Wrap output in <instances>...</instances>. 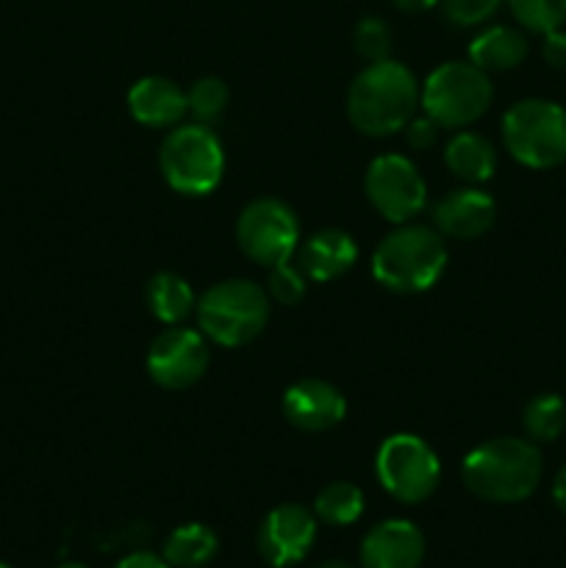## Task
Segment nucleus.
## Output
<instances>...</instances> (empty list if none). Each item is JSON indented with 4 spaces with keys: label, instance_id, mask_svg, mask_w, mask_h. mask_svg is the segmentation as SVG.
Instances as JSON below:
<instances>
[{
    "label": "nucleus",
    "instance_id": "nucleus-1",
    "mask_svg": "<svg viewBox=\"0 0 566 568\" xmlns=\"http://www.w3.org/2000/svg\"><path fill=\"white\" fill-rule=\"evenodd\" d=\"M420 89L422 83L403 61H372L347 89L350 125L372 139H386L405 131L420 109Z\"/></svg>",
    "mask_w": 566,
    "mask_h": 568
},
{
    "label": "nucleus",
    "instance_id": "nucleus-2",
    "mask_svg": "<svg viewBox=\"0 0 566 568\" xmlns=\"http://www.w3.org/2000/svg\"><path fill=\"white\" fill-rule=\"evenodd\" d=\"M544 475L542 449L530 438L499 436L469 449L461 480L472 497L492 505H516L533 497Z\"/></svg>",
    "mask_w": 566,
    "mask_h": 568
},
{
    "label": "nucleus",
    "instance_id": "nucleus-3",
    "mask_svg": "<svg viewBox=\"0 0 566 568\" xmlns=\"http://www.w3.org/2000/svg\"><path fill=\"white\" fill-rule=\"evenodd\" d=\"M447 270V244L433 225H394L372 253V277L386 292L422 294L436 286Z\"/></svg>",
    "mask_w": 566,
    "mask_h": 568
},
{
    "label": "nucleus",
    "instance_id": "nucleus-4",
    "mask_svg": "<svg viewBox=\"0 0 566 568\" xmlns=\"http://www.w3.org/2000/svg\"><path fill=\"white\" fill-rule=\"evenodd\" d=\"M194 320L198 331L216 347H244L255 342L270 322V294L247 277H228L200 294Z\"/></svg>",
    "mask_w": 566,
    "mask_h": 568
},
{
    "label": "nucleus",
    "instance_id": "nucleus-5",
    "mask_svg": "<svg viewBox=\"0 0 566 568\" xmlns=\"http://www.w3.org/2000/svg\"><path fill=\"white\" fill-rule=\"evenodd\" d=\"M159 170L172 192L183 197H205L225 175V150L220 136L200 122L170 128L159 148Z\"/></svg>",
    "mask_w": 566,
    "mask_h": 568
},
{
    "label": "nucleus",
    "instance_id": "nucleus-6",
    "mask_svg": "<svg viewBox=\"0 0 566 568\" xmlns=\"http://www.w3.org/2000/svg\"><path fill=\"white\" fill-rule=\"evenodd\" d=\"M494 100L488 72L472 61H444L425 78L420 105L442 131H461L481 120Z\"/></svg>",
    "mask_w": 566,
    "mask_h": 568
},
{
    "label": "nucleus",
    "instance_id": "nucleus-7",
    "mask_svg": "<svg viewBox=\"0 0 566 568\" xmlns=\"http://www.w3.org/2000/svg\"><path fill=\"white\" fill-rule=\"evenodd\" d=\"M503 142L522 166H560L566 161V109L542 98L519 100L503 116Z\"/></svg>",
    "mask_w": 566,
    "mask_h": 568
},
{
    "label": "nucleus",
    "instance_id": "nucleus-8",
    "mask_svg": "<svg viewBox=\"0 0 566 568\" xmlns=\"http://www.w3.org/2000/svg\"><path fill=\"white\" fill-rule=\"evenodd\" d=\"M375 475L388 497L403 505H420L438 488L442 464L425 438L414 433H394L377 447Z\"/></svg>",
    "mask_w": 566,
    "mask_h": 568
},
{
    "label": "nucleus",
    "instance_id": "nucleus-9",
    "mask_svg": "<svg viewBox=\"0 0 566 568\" xmlns=\"http://www.w3.org/2000/svg\"><path fill=\"white\" fill-rule=\"evenodd\" d=\"M236 244L244 258L264 270L292 261L300 247L297 214L277 197L250 200L236 220Z\"/></svg>",
    "mask_w": 566,
    "mask_h": 568
},
{
    "label": "nucleus",
    "instance_id": "nucleus-10",
    "mask_svg": "<svg viewBox=\"0 0 566 568\" xmlns=\"http://www.w3.org/2000/svg\"><path fill=\"white\" fill-rule=\"evenodd\" d=\"M364 192L372 209L392 225L414 222L427 205V183L420 166L403 153H383L370 161Z\"/></svg>",
    "mask_w": 566,
    "mask_h": 568
},
{
    "label": "nucleus",
    "instance_id": "nucleus-11",
    "mask_svg": "<svg viewBox=\"0 0 566 568\" xmlns=\"http://www.w3.org/2000/svg\"><path fill=\"white\" fill-rule=\"evenodd\" d=\"M211 364L209 338L194 327L172 325L150 342L144 366L150 381L164 392H186L203 381Z\"/></svg>",
    "mask_w": 566,
    "mask_h": 568
},
{
    "label": "nucleus",
    "instance_id": "nucleus-12",
    "mask_svg": "<svg viewBox=\"0 0 566 568\" xmlns=\"http://www.w3.org/2000/svg\"><path fill=\"white\" fill-rule=\"evenodd\" d=\"M316 541V516L305 505L286 503L272 508L259 527V552L272 568L305 560Z\"/></svg>",
    "mask_w": 566,
    "mask_h": 568
},
{
    "label": "nucleus",
    "instance_id": "nucleus-13",
    "mask_svg": "<svg viewBox=\"0 0 566 568\" xmlns=\"http://www.w3.org/2000/svg\"><path fill=\"white\" fill-rule=\"evenodd\" d=\"M283 419L303 433H325L342 425L347 416V399L333 383L320 377H303L283 392Z\"/></svg>",
    "mask_w": 566,
    "mask_h": 568
},
{
    "label": "nucleus",
    "instance_id": "nucleus-14",
    "mask_svg": "<svg viewBox=\"0 0 566 568\" xmlns=\"http://www.w3.org/2000/svg\"><path fill=\"white\" fill-rule=\"evenodd\" d=\"M431 220L442 236L472 242L492 231L494 220H497V203L481 186L455 189L433 205Z\"/></svg>",
    "mask_w": 566,
    "mask_h": 568
},
{
    "label": "nucleus",
    "instance_id": "nucleus-15",
    "mask_svg": "<svg viewBox=\"0 0 566 568\" xmlns=\"http://www.w3.org/2000/svg\"><path fill=\"white\" fill-rule=\"evenodd\" d=\"M361 568H420L425 560V536L408 519L377 521L358 547Z\"/></svg>",
    "mask_w": 566,
    "mask_h": 568
},
{
    "label": "nucleus",
    "instance_id": "nucleus-16",
    "mask_svg": "<svg viewBox=\"0 0 566 568\" xmlns=\"http://www.w3.org/2000/svg\"><path fill=\"white\" fill-rule=\"evenodd\" d=\"M128 111L144 128H175L189 114L186 89L164 75H144L128 92Z\"/></svg>",
    "mask_w": 566,
    "mask_h": 568
},
{
    "label": "nucleus",
    "instance_id": "nucleus-17",
    "mask_svg": "<svg viewBox=\"0 0 566 568\" xmlns=\"http://www.w3.org/2000/svg\"><path fill=\"white\" fill-rule=\"evenodd\" d=\"M297 250L300 270L314 283L338 281L358 261V244L342 227H322V231L311 233L303 247Z\"/></svg>",
    "mask_w": 566,
    "mask_h": 568
},
{
    "label": "nucleus",
    "instance_id": "nucleus-18",
    "mask_svg": "<svg viewBox=\"0 0 566 568\" xmlns=\"http://www.w3.org/2000/svg\"><path fill=\"white\" fill-rule=\"evenodd\" d=\"M444 164L464 183L481 186V183L492 181L497 172V150L486 136L461 128L444 148Z\"/></svg>",
    "mask_w": 566,
    "mask_h": 568
},
{
    "label": "nucleus",
    "instance_id": "nucleus-19",
    "mask_svg": "<svg viewBox=\"0 0 566 568\" xmlns=\"http://www.w3.org/2000/svg\"><path fill=\"white\" fill-rule=\"evenodd\" d=\"M527 37L519 28L488 26L469 42V61L483 72H508L527 59Z\"/></svg>",
    "mask_w": 566,
    "mask_h": 568
},
{
    "label": "nucleus",
    "instance_id": "nucleus-20",
    "mask_svg": "<svg viewBox=\"0 0 566 568\" xmlns=\"http://www.w3.org/2000/svg\"><path fill=\"white\" fill-rule=\"evenodd\" d=\"M144 303L161 325H183L194 314V288L178 272H155L144 286Z\"/></svg>",
    "mask_w": 566,
    "mask_h": 568
},
{
    "label": "nucleus",
    "instance_id": "nucleus-21",
    "mask_svg": "<svg viewBox=\"0 0 566 568\" xmlns=\"http://www.w3.org/2000/svg\"><path fill=\"white\" fill-rule=\"evenodd\" d=\"M216 552H220V538L209 525H200V521L175 527L161 549L172 568H203L216 558Z\"/></svg>",
    "mask_w": 566,
    "mask_h": 568
},
{
    "label": "nucleus",
    "instance_id": "nucleus-22",
    "mask_svg": "<svg viewBox=\"0 0 566 568\" xmlns=\"http://www.w3.org/2000/svg\"><path fill=\"white\" fill-rule=\"evenodd\" d=\"M366 499L355 483L336 480L327 483L314 499L316 521H325L331 527H350L364 516Z\"/></svg>",
    "mask_w": 566,
    "mask_h": 568
},
{
    "label": "nucleus",
    "instance_id": "nucleus-23",
    "mask_svg": "<svg viewBox=\"0 0 566 568\" xmlns=\"http://www.w3.org/2000/svg\"><path fill=\"white\" fill-rule=\"evenodd\" d=\"M522 427L536 444L555 442L566 430V403L558 394H536L522 410Z\"/></svg>",
    "mask_w": 566,
    "mask_h": 568
},
{
    "label": "nucleus",
    "instance_id": "nucleus-24",
    "mask_svg": "<svg viewBox=\"0 0 566 568\" xmlns=\"http://www.w3.org/2000/svg\"><path fill=\"white\" fill-rule=\"evenodd\" d=\"M228 100H231V92H228L225 81L214 75L198 78L192 87L186 89V109L189 116L200 125H211V122L220 120L228 109Z\"/></svg>",
    "mask_w": 566,
    "mask_h": 568
},
{
    "label": "nucleus",
    "instance_id": "nucleus-25",
    "mask_svg": "<svg viewBox=\"0 0 566 568\" xmlns=\"http://www.w3.org/2000/svg\"><path fill=\"white\" fill-rule=\"evenodd\" d=\"M522 28L533 33H547L564 28L566 0H505Z\"/></svg>",
    "mask_w": 566,
    "mask_h": 568
},
{
    "label": "nucleus",
    "instance_id": "nucleus-26",
    "mask_svg": "<svg viewBox=\"0 0 566 568\" xmlns=\"http://www.w3.org/2000/svg\"><path fill=\"white\" fill-rule=\"evenodd\" d=\"M353 44L355 53H358L361 59H366V64L392 59V28H388V22L381 20V17H364V20L355 26Z\"/></svg>",
    "mask_w": 566,
    "mask_h": 568
},
{
    "label": "nucleus",
    "instance_id": "nucleus-27",
    "mask_svg": "<svg viewBox=\"0 0 566 568\" xmlns=\"http://www.w3.org/2000/svg\"><path fill=\"white\" fill-rule=\"evenodd\" d=\"M309 277L303 275L300 266H292L289 261L283 264L270 266V277H266V294H270L275 303L281 305H297L305 297V288H309Z\"/></svg>",
    "mask_w": 566,
    "mask_h": 568
},
{
    "label": "nucleus",
    "instance_id": "nucleus-28",
    "mask_svg": "<svg viewBox=\"0 0 566 568\" xmlns=\"http://www.w3.org/2000/svg\"><path fill=\"white\" fill-rule=\"evenodd\" d=\"M438 3H442L447 22L458 28H472L492 20L499 6H503V0H438Z\"/></svg>",
    "mask_w": 566,
    "mask_h": 568
},
{
    "label": "nucleus",
    "instance_id": "nucleus-29",
    "mask_svg": "<svg viewBox=\"0 0 566 568\" xmlns=\"http://www.w3.org/2000/svg\"><path fill=\"white\" fill-rule=\"evenodd\" d=\"M438 131H442V128H438L431 116L422 114L414 116V120L405 125V139H408V144L414 150H431L433 144L438 142Z\"/></svg>",
    "mask_w": 566,
    "mask_h": 568
},
{
    "label": "nucleus",
    "instance_id": "nucleus-30",
    "mask_svg": "<svg viewBox=\"0 0 566 568\" xmlns=\"http://www.w3.org/2000/svg\"><path fill=\"white\" fill-rule=\"evenodd\" d=\"M542 55L553 70H566V31L555 28V31L542 33Z\"/></svg>",
    "mask_w": 566,
    "mask_h": 568
},
{
    "label": "nucleus",
    "instance_id": "nucleus-31",
    "mask_svg": "<svg viewBox=\"0 0 566 568\" xmlns=\"http://www.w3.org/2000/svg\"><path fill=\"white\" fill-rule=\"evenodd\" d=\"M114 568H172L164 560V555H155V552H128L125 558L117 560Z\"/></svg>",
    "mask_w": 566,
    "mask_h": 568
},
{
    "label": "nucleus",
    "instance_id": "nucleus-32",
    "mask_svg": "<svg viewBox=\"0 0 566 568\" xmlns=\"http://www.w3.org/2000/svg\"><path fill=\"white\" fill-rule=\"evenodd\" d=\"M394 9H400L403 14H425L433 6H438V0H392Z\"/></svg>",
    "mask_w": 566,
    "mask_h": 568
},
{
    "label": "nucleus",
    "instance_id": "nucleus-33",
    "mask_svg": "<svg viewBox=\"0 0 566 568\" xmlns=\"http://www.w3.org/2000/svg\"><path fill=\"white\" fill-rule=\"evenodd\" d=\"M553 503L558 505L560 514L566 516V466L558 471V475H555V480H553Z\"/></svg>",
    "mask_w": 566,
    "mask_h": 568
},
{
    "label": "nucleus",
    "instance_id": "nucleus-34",
    "mask_svg": "<svg viewBox=\"0 0 566 568\" xmlns=\"http://www.w3.org/2000/svg\"><path fill=\"white\" fill-rule=\"evenodd\" d=\"M316 568H355V566L344 564V560H325V564H320Z\"/></svg>",
    "mask_w": 566,
    "mask_h": 568
},
{
    "label": "nucleus",
    "instance_id": "nucleus-35",
    "mask_svg": "<svg viewBox=\"0 0 566 568\" xmlns=\"http://www.w3.org/2000/svg\"><path fill=\"white\" fill-rule=\"evenodd\" d=\"M55 568H89V566H83V564H61V566H55Z\"/></svg>",
    "mask_w": 566,
    "mask_h": 568
},
{
    "label": "nucleus",
    "instance_id": "nucleus-36",
    "mask_svg": "<svg viewBox=\"0 0 566 568\" xmlns=\"http://www.w3.org/2000/svg\"><path fill=\"white\" fill-rule=\"evenodd\" d=\"M0 568H11L9 564H3V560H0Z\"/></svg>",
    "mask_w": 566,
    "mask_h": 568
}]
</instances>
